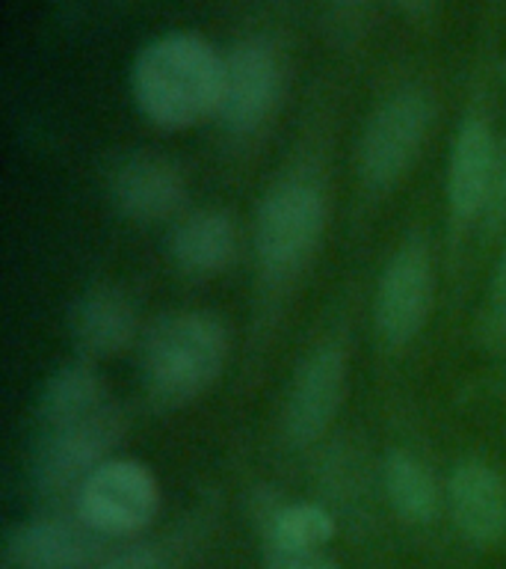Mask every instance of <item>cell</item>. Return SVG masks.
Returning a JSON list of instances; mask_svg holds the SVG:
<instances>
[{"instance_id": "obj_21", "label": "cell", "mask_w": 506, "mask_h": 569, "mask_svg": "<svg viewBox=\"0 0 506 569\" xmlns=\"http://www.w3.org/2000/svg\"><path fill=\"white\" fill-rule=\"evenodd\" d=\"M266 569H341L326 549H275L266 546Z\"/></svg>"}, {"instance_id": "obj_17", "label": "cell", "mask_w": 506, "mask_h": 569, "mask_svg": "<svg viewBox=\"0 0 506 569\" xmlns=\"http://www.w3.org/2000/svg\"><path fill=\"white\" fill-rule=\"evenodd\" d=\"M382 487L394 513L408 525H429L438 513L442 496L433 471L408 451H391L382 462Z\"/></svg>"}, {"instance_id": "obj_6", "label": "cell", "mask_w": 506, "mask_h": 569, "mask_svg": "<svg viewBox=\"0 0 506 569\" xmlns=\"http://www.w3.org/2000/svg\"><path fill=\"white\" fill-rule=\"evenodd\" d=\"M433 124V101L424 89H399L364 124L358 172L371 190H388L415 163Z\"/></svg>"}, {"instance_id": "obj_22", "label": "cell", "mask_w": 506, "mask_h": 569, "mask_svg": "<svg viewBox=\"0 0 506 569\" xmlns=\"http://www.w3.org/2000/svg\"><path fill=\"white\" fill-rule=\"evenodd\" d=\"M479 222H483L488 231L500 229L506 222V142H500V160H497L495 181H492L486 208H483V220Z\"/></svg>"}, {"instance_id": "obj_16", "label": "cell", "mask_w": 506, "mask_h": 569, "mask_svg": "<svg viewBox=\"0 0 506 569\" xmlns=\"http://www.w3.org/2000/svg\"><path fill=\"white\" fill-rule=\"evenodd\" d=\"M113 403L107 395L104 380L89 365H65L44 380L39 400H36V427L39 433L57 427L74 425L95 416L98 409Z\"/></svg>"}, {"instance_id": "obj_18", "label": "cell", "mask_w": 506, "mask_h": 569, "mask_svg": "<svg viewBox=\"0 0 506 569\" xmlns=\"http://www.w3.org/2000/svg\"><path fill=\"white\" fill-rule=\"evenodd\" d=\"M335 537V522L326 507L311 501H293V505L275 507L266 519V546L275 549H326Z\"/></svg>"}, {"instance_id": "obj_23", "label": "cell", "mask_w": 506, "mask_h": 569, "mask_svg": "<svg viewBox=\"0 0 506 569\" xmlns=\"http://www.w3.org/2000/svg\"><path fill=\"white\" fill-rule=\"evenodd\" d=\"M399 3H415V0H399Z\"/></svg>"}, {"instance_id": "obj_3", "label": "cell", "mask_w": 506, "mask_h": 569, "mask_svg": "<svg viewBox=\"0 0 506 569\" xmlns=\"http://www.w3.org/2000/svg\"><path fill=\"white\" fill-rule=\"evenodd\" d=\"M326 231V199L308 181H284L255 217V256L270 282H287L308 264Z\"/></svg>"}, {"instance_id": "obj_4", "label": "cell", "mask_w": 506, "mask_h": 569, "mask_svg": "<svg viewBox=\"0 0 506 569\" xmlns=\"http://www.w3.org/2000/svg\"><path fill=\"white\" fill-rule=\"evenodd\" d=\"M124 433V416L107 403L95 416L39 433L33 453V483L44 498L78 496L98 466L113 460Z\"/></svg>"}, {"instance_id": "obj_1", "label": "cell", "mask_w": 506, "mask_h": 569, "mask_svg": "<svg viewBox=\"0 0 506 569\" xmlns=\"http://www.w3.org/2000/svg\"><path fill=\"white\" fill-rule=\"evenodd\" d=\"M220 92L222 53L202 36H158L133 60V104L163 131H184L216 116Z\"/></svg>"}, {"instance_id": "obj_9", "label": "cell", "mask_w": 506, "mask_h": 569, "mask_svg": "<svg viewBox=\"0 0 506 569\" xmlns=\"http://www.w3.org/2000/svg\"><path fill=\"white\" fill-rule=\"evenodd\" d=\"M346 395V353L337 345L314 347L293 373L284 398V433L293 445H314L335 425Z\"/></svg>"}, {"instance_id": "obj_19", "label": "cell", "mask_w": 506, "mask_h": 569, "mask_svg": "<svg viewBox=\"0 0 506 569\" xmlns=\"http://www.w3.org/2000/svg\"><path fill=\"white\" fill-rule=\"evenodd\" d=\"M479 338H483L488 353H506V240L495 261V270H492V279H488L483 320H479Z\"/></svg>"}, {"instance_id": "obj_10", "label": "cell", "mask_w": 506, "mask_h": 569, "mask_svg": "<svg viewBox=\"0 0 506 569\" xmlns=\"http://www.w3.org/2000/svg\"><path fill=\"white\" fill-rule=\"evenodd\" d=\"M104 537L74 519H33L12 528L0 551V569H92Z\"/></svg>"}, {"instance_id": "obj_12", "label": "cell", "mask_w": 506, "mask_h": 569, "mask_svg": "<svg viewBox=\"0 0 506 569\" xmlns=\"http://www.w3.org/2000/svg\"><path fill=\"white\" fill-rule=\"evenodd\" d=\"M497 160H500V140L492 131V124L479 116L465 119L447 158V204H451L453 220H483Z\"/></svg>"}, {"instance_id": "obj_20", "label": "cell", "mask_w": 506, "mask_h": 569, "mask_svg": "<svg viewBox=\"0 0 506 569\" xmlns=\"http://www.w3.org/2000/svg\"><path fill=\"white\" fill-rule=\"evenodd\" d=\"M92 569H172V563L166 551L145 542V546H131L110 558H101Z\"/></svg>"}, {"instance_id": "obj_24", "label": "cell", "mask_w": 506, "mask_h": 569, "mask_svg": "<svg viewBox=\"0 0 506 569\" xmlns=\"http://www.w3.org/2000/svg\"><path fill=\"white\" fill-rule=\"evenodd\" d=\"M337 3H350V0H337Z\"/></svg>"}, {"instance_id": "obj_7", "label": "cell", "mask_w": 506, "mask_h": 569, "mask_svg": "<svg viewBox=\"0 0 506 569\" xmlns=\"http://www.w3.org/2000/svg\"><path fill=\"white\" fill-rule=\"evenodd\" d=\"M435 270L424 240H406L382 270L373 300L376 332L388 347L412 345L433 315Z\"/></svg>"}, {"instance_id": "obj_13", "label": "cell", "mask_w": 506, "mask_h": 569, "mask_svg": "<svg viewBox=\"0 0 506 569\" xmlns=\"http://www.w3.org/2000/svg\"><path fill=\"white\" fill-rule=\"evenodd\" d=\"M447 510L468 542H500L506 537V478L488 462H459L447 480Z\"/></svg>"}, {"instance_id": "obj_14", "label": "cell", "mask_w": 506, "mask_h": 569, "mask_svg": "<svg viewBox=\"0 0 506 569\" xmlns=\"http://www.w3.org/2000/svg\"><path fill=\"white\" fill-rule=\"evenodd\" d=\"M71 341L83 356L110 359L133 345L140 320L133 302L113 284H92L69 309Z\"/></svg>"}, {"instance_id": "obj_15", "label": "cell", "mask_w": 506, "mask_h": 569, "mask_svg": "<svg viewBox=\"0 0 506 569\" xmlns=\"http://www.w3.org/2000/svg\"><path fill=\"white\" fill-rule=\"evenodd\" d=\"M169 249L186 276H216L237 252V229L225 211H193L175 226Z\"/></svg>"}, {"instance_id": "obj_2", "label": "cell", "mask_w": 506, "mask_h": 569, "mask_svg": "<svg viewBox=\"0 0 506 569\" xmlns=\"http://www.w3.org/2000/svg\"><path fill=\"white\" fill-rule=\"evenodd\" d=\"M229 362V329L213 311L160 315L140 341V371L158 407L193 403L220 380Z\"/></svg>"}, {"instance_id": "obj_11", "label": "cell", "mask_w": 506, "mask_h": 569, "mask_svg": "<svg viewBox=\"0 0 506 569\" xmlns=\"http://www.w3.org/2000/svg\"><path fill=\"white\" fill-rule=\"evenodd\" d=\"M110 199L133 222H163L181 211L184 172L158 151H128L110 169Z\"/></svg>"}, {"instance_id": "obj_5", "label": "cell", "mask_w": 506, "mask_h": 569, "mask_svg": "<svg viewBox=\"0 0 506 569\" xmlns=\"http://www.w3.org/2000/svg\"><path fill=\"white\" fill-rule=\"evenodd\" d=\"M158 510L160 483L154 471L128 457H113L98 466L74 496V516L104 540L140 533Z\"/></svg>"}, {"instance_id": "obj_8", "label": "cell", "mask_w": 506, "mask_h": 569, "mask_svg": "<svg viewBox=\"0 0 506 569\" xmlns=\"http://www.w3.org/2000/svg\"><path fill=\"white\" fill-rule=\"evenodd\" d=\"M282 92V62L264 39H243L222 57L216 119L231 133H252L270 119Z\"/></svg>"}]
</instances>
